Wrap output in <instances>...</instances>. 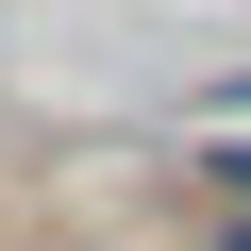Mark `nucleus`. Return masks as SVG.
I'll list each match as a JSON object with an SVG mask.
<instances>
[{"mask_svg": "<svg viewBox=\"0 0 251 251\" xmlns=\"http://www.w3.org/2000/svg\"><path fill=\"white\" fill-rule=\"evenodd\" d=\"M218 184H234V218H251V151H218Z\"/></svg>", "mask_w": 251, "mask_h": 251, "instance_id": "nucleus-1", "label": "nucleus"}, {"mask_svg": "<svg viewBox=\"0 0 251 251\" xmlns=\"http://www.w3.org/2000/svg\"><path fill=\"white\" fill-rule=\"evenodd\" d=\"M218 251H251V218H234V234H218Z\"/></svg>", "mask_w": 251, "mask_h": 251, "instance_id": "nucleus-2", "label": "nucleus"}]
</instances>
